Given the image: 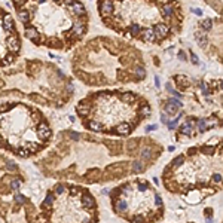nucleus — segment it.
I'll return each instance as SVG.
<instances>
[{
	"mask_svg": "<svg viewBox=\"0 0 223 223\" xmlns=\"http://www.w3.org/2000/svg\"><path fill=\"white\" fill-rule=\"evenodd\" d=\"M162 153V144L152 137L106 138L64 130L36 165L46 177L94 185L147 171Z\"/></svg>",
	"mask_w": 223,
	"mask_h": 223,
	"instance_id": "nucleus-1",
	"label": "nucleus"
},
{
	"mask_svg": "<svg viewBox=\"0 0 223 223\" xmlns=\"http://www.w3.org/2000/svg\"><path fill=\"white\" fill-rule=\"evenodd\" d=\"M71 71L86 86L143 82L147 76L143 52L120 37L97 36L71 55Z\"/></svg>",
	"mask_w": 223,
	"mask_h": 223,
	"instance_id": "nucleus-2",
	"label": "nucleus"
},
{
	"mask_svg": "<svg viewBox=\"0 0 223 223\" xmlns=\"http://www.w3.org/2000/svg\"><path fill=\"white\" fill-rule=\"evenodd\" d=\"M25 37L36 46L70 51L89 28V14L82 2L15 0L12 3Z\"/></svg>",
	"mask_w": 223,
	"mask_h": 223,
	"instance_id": "nucleus-3",
	"label": "nucleus"
},
{
	"mask_svg": "<svg viewBox=\"0 0 223 223\" xmlns=\"http://www.w3.org/2000/svg\"><path fill=\"white\" fill-rule=\"evenodd\" d=\"M97 11L107 28L152 45H162L175 37L185 21L180 2L101 0L97 3Z\"/></svg>",
	"mask_w": 223,
	"mask_h": 223,
	"instance_id": "nucleus-4",
	"label": "nucleus"
},
{
	"mask_svg": "<svg viewBox=\"0 0 223 223\" xmlns=\"http://www.w3.org/2000/svg\"><path fill=\"white\" fill-rule=\"evenodd\" d=\"M222 137L188 147L174 156L161 174L164 188L182 195L189 204H199L222 190Z\"/></svg>",
	"mask_w": 223,
	"mask_h": 223,
	"instance_id": "nucleus-5",
	"label": "nucleus"
},
{
	"mask_svg": "<svg viewBox=\"0 0 223 223\" xmlns=\"http://www.w3.org/2000/svg\"><path fill=\"white\" fill-rule=\"evenodd\" d=\"M76 115L91 134L130 137L152 115L149 100L128 89H100L76 104Z\"/></svg>",
	"mask_w": 223,
	"mask_h": 223,
	"instance_id": "nucleus-6",
	"label": "nucleus"
},
{
	"mask_svg": "<svg viewBox=\"0 0 223 223\" xmlns=\"http://www.w3.org/2000/svg\"><path fill=\"white\" fill-rule=\"evenodd\" d=\"M73 95L71 77L51 61L28 58L0 69V98L15 97L42 107L61 109Z\"/></svg>",
	"mask_w": 223,
	"mask_h": 223,
	"instance_id": "nucleus-7",
	"label": "nucleus"
},
{
	"mask_svg": "<svg viewBox=\"0 0 223 223\" xmlns=\"http://www.w3.org/2000/svg\"><path fill=\"white\" fill-rule=\"evenodd\" d=\"M54 133L45 113L24 101L0 103V147L19 158L46 150Z\"/></svg>",
	"mask_w": 223,
	"mask_h": 223,
	"instance_id": "nucleus-8",
	"label": "nucleus"
},
{
	"mask_svg": "<svg viewBox=\"0 0 223 223\" xmlns=\"http://www.w3.org/2000/svg\"><path fill=\"white\" fill-rule=\"evenodd\" d=\"M43 223H98L100 213L95 196L82 185L58 182L39 207Z\"/></svg>",
	"mask_w": 223,
	"mask_h": 223,
	"instance_id": "nucleus-9",
	"label": "nucleus"
},
{
	"mask_svg": "<svg viewBox=\"0 0 223 223\" xmlns=\"http://www.w3.org/2000/svg\"><path fill=\"white\" fill-rule=\"evenodd\" d=\"M109 198L113 213L128 223H158L164 219V201L146 179L122 182L110 190Z\"/></svg>",
	"mask_w": 223,
	"mask_h": 223,
	"instance_id": "nucleus-10",
	"label": "nucleus"
},
{
	"mask_svg": "<svg viewBox=\"0 0 223 223\" xmlns=\"http://www.w3.org/2000/svg\"><path fill=\"white\" fill-rule=\"evenodd\" d=\"M21 34L15 18L0 6V69L14 66L21 55Z\"/></svg>",
	"mask_w": 223,
	"mask_h": 223,
	"instance_id": "nucleus-11",
	"label": "nucleus"
},
{
	"mask_svg": "<svg viewBox=\"0 0 223 223\" xmlns=\"http://www.w3.org/2000/svg\"><path fill=\"white\" fill-rule=\"evenodd\" d=\"M0 223H43L39 208L24 193H14L11 199L0 196Z\"/></svg>",
	"mask_w": 223,
	"mask_h": 223,
	"instance_id": "nucleus-12",
	"label": "nucleus"
},
{
	"mask_svg": "<svg viewBox=\"0 0 223 223\" xmlns=\"http://www.w3.org/2000/svg\"><path fill=\"white\" fill-rule=\"evenodd\" d=\"M195 40L210 58L222 63V18H207L198 24Z\"/></svg>",
	"mask_w": 223,
	"mask_h": 223,
	"instance_id": "nucleus-13",
	"label": "nucleus"
},
{
	"mask_svg": "<svg viewBox=\"0 0 223 223\" xmlns=\"http://www.w3.org/2000/svg\"><path fill=\"white\" fill-rule=\"evenodd\" d=\"M27 175L17 162L0 153V195L9 196L19 192Z\"/></svg>",
	"mask_w": 223,
	"mask_h": 223,
	"instance_id": "nucleus-14",
	"label": "nucleus"
},
{
	"mask_svg": "<svg viewBox=\"0 0 223 223\" xmlns=\"http://www.w3.org/2000/svg\"><path fill=\"white\" fill-rule=\"evenodd\" d=\"M188 223H193V222H188Z\"/></svg>",
	"mask_w": 223,
	"mask_h": 223,
	"instance_id": "nucleus-15",
	"label": "nucleus"
}]
</instances>
